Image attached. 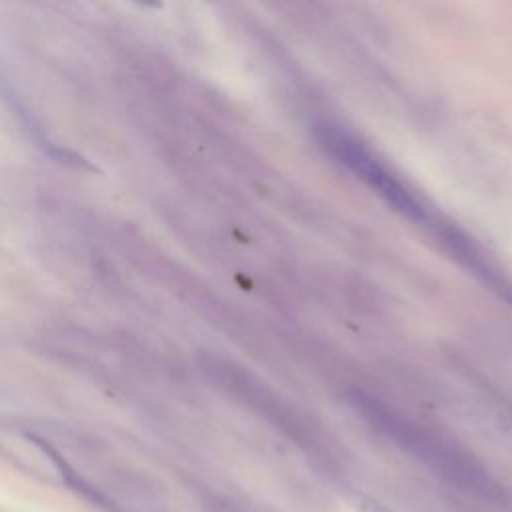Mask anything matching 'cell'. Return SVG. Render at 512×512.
Returning a JSON list of instances; mask_svg holds the SVG:
<instances>
[{
    "mask_svg": "<svg viewBox=\"0 0 512 512\" xmlns=\"http://www.w3.org/2000/svg\"><path fill=\"white\" fill-rule=\"evenodd\" d=\"M324 146L338 156L348 168H352L360 178H364L378 194H382L392 206L406 212L412 218L426 220L424 208L346 132L336 130L332 126H324Z\"/></svg>",
    "mask_w": 512,
    "mask_h": 512,
    "instance_id": "obj_1",
    "label": "cell"
},
{
    "mask_svg": "<svg viewBox=\"0 0 512 512\" xmlns=\"http://www.w3.org/2000/svg\"><path fill=\"white\" fill-rule=\"evenodd\" d=\"M358 508H360L362 512H394V510L386 508L384 504H380V502H376V500H372V498H364V496L358 500Z\"/></svg>",
    "mask_w": 512,
    "mask_h": 512,
    "instance_id": "obj_2",
    "label": "cell"
}]
</instances>
